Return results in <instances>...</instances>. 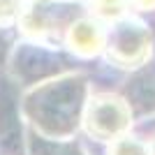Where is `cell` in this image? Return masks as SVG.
<instances>
[{"label": "cell", "mask_w": 155, "mask_h": 155, "mask_svg": "<svg viewBox=\"0 0 155 155\" xmlns=\"http://www.w3.org/2000/svg\"><path fill=\"white\" fill-rule=\"evenodd\" d=\"M130 125V107L114 95H100L88 102L86 130L97 139H111Z\"/></svg>", "instance_id": "6da1fadb"}, {"label": "cell", "mask_w": 155, "mask_h": 155, "mask_svg": "<svg viewBox=\"0 0 155 155\" xmlns=\"http://www.w3.org/2000/svg\"><path fill=\"white\" fill-rule=\"evenodd\" d=\"M148 53V32L139 23H123L114 30V39L109 42V58H114L123 67L141 65Z\"/></svg>", "instance_id": "7a4b0ae2"}, {"label": "cell", "mask_w": 155, "mask_h": 155, "mask_svg": "<svg viewBox=\"0 0 155 155\" xmlns=\"http://www.w3.org/2000/svg\"><path fill=\"white\" fill-rule=\"evenodd\" d=\"M104 44V30L95 21H77L70 30V46L79 56H93Z\"/></svg>", "instance_id": "3957f363"}, {"label": "cell", "mask_w": 155, "mask_h": 155, "mask_svg": "<svg viewBox=\"0 0 155 155\" xmlns=\"http://www.w3.org/2000/svg\"><path fill=\"white\" fill-rule=\"evenodd\" d=\"M109 155H153L148 143L139 141V139H132V137H120L111 143Z\"/></svg>", "instance_id": "277c9868"}, {"label": "cell", "mask_w": 155, "mask_h": 155, "mask_svg": "<svg viewBox=\"0 0 155 155\" xmlns=\"http://www.w3.org/2000/svg\"><path fill=\"white\" fill-rule=\"evenodd\" d=\"M127 5L130 0H91V7L100 19H118V16H123Z\"/></svg>", "instance_id": "5b68a950"}, {"label": "cell", "mask_w": 155, "mask_h": 155, "mask_svg": "<svg viewBox=\"0 0 155 155\" xmlns=\"http://www.w3.org/2000/svg\"><path fill=\"white\" fill-rule=\"evenodd\" d=\"M137 7H141V9H153L155 7V0H132Z\"/></svg>", "instance_id": "8992f818"}]
</instances>
